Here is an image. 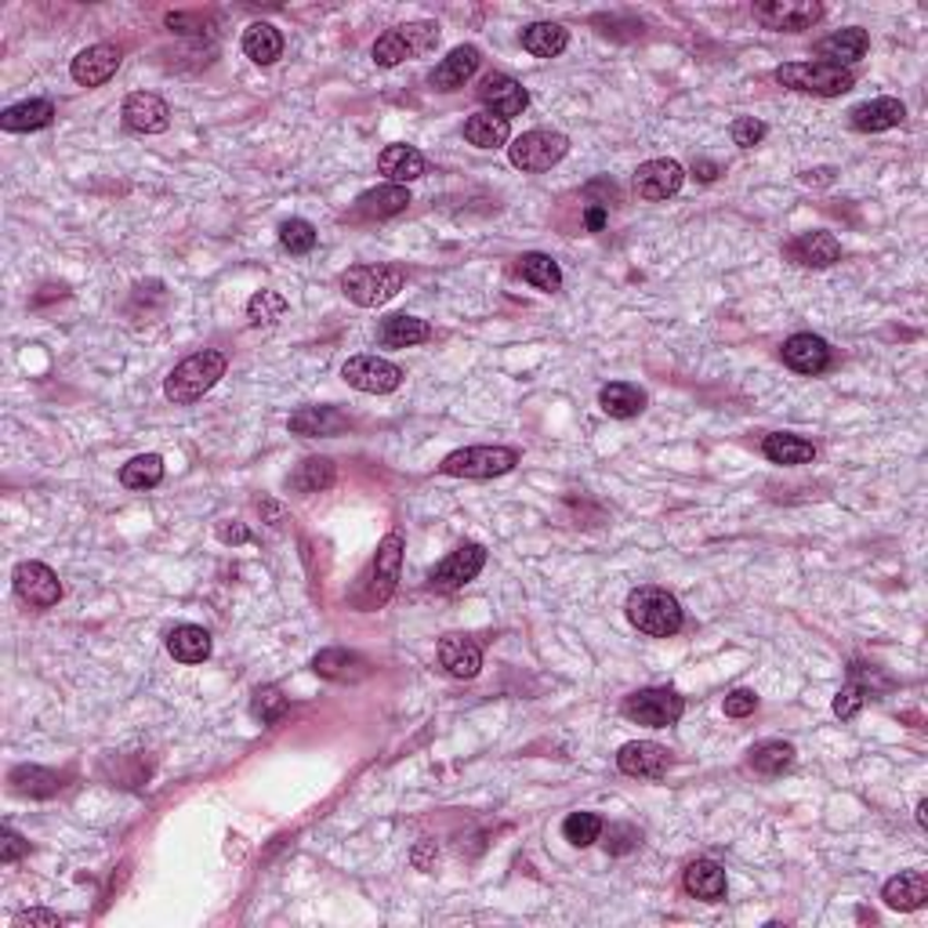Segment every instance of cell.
Here are the masks:
<instances>
[{"instance_id":"f546056e","label":"cell","mask_w":928,"mask_h":928,"mask_svg":"<svg viewBox=\"0 0 928 928\" xmlns=\"http://www.w3.org/2000/svg\"><path fill=\"white\" fill-rule=\"evenodd\" d=\"M55 120V106L48 98H29L19 102V106H8L0 112V128L8 134H26V131H40Z\"/></svg>"},{"instance_id":"6da1fadb","label":"cell","mask_w":928,"mask_h":928,"mask_svg":"<svg viewBox=\"0 0 928 928\" xmlns=\"http://www.w3.org/2000/svg\"><path fill=\"white\" fill-rule=\"evenodd\" d=\"M225 367H229V364H225V356L218 353V348H203V353H192L171 373H167L164 395L171 403H178V406L197 403L225 378Z\"/></svg>"},{"instance_id":"d4e9b609","label":"cell","mask_w":928,"mask_h":928,"mask_svg":"<svg viewBox=\"0 0 928 928\" xmlns=\"http://www.w3.org/2000/svg\"><path fill=\"white\" fill-rule=\"evenodd\" d=\"M867 48H870V37H867V29H859V26H848V29H837V33H831V37H823L820 44H817V55H820V62H831V66H853V62H859L867 55Z\"/></svg>"},{"instance_id":"603a6c76","label":"cell","mask_w":928,"mask_h":928,"mask_svg":"<svg viewBox=\"0 0 928 928\" xmlns=\"http://www.w3.org/2000/svg\"><path fill=\"white\" fill-rule=\"evenodd\" d=\"M287 428L294 436L320 439V436H342L345 428H353V421L337 406H301L298 414H290Z\"/></svg>"},{"instance_id":"d590c367","label":"cell","mask_w":928,"mask_h":928,"mask_svg":"<svg viewBox=\"0 0 928 928\" xmlns=\"http://www.w3.org/2000/svg\"><path fill=\"white\" fill-rule=\"evenodd\" d=\"M167 653H171L178 664H203L211 656V635L200 624H178L171 635H167Z\"/></svg>"},{"instance_id":"836d02e7","label":"cell","mask_w":928,"mask_h":928,"mask_svg":"<svg viewBox=\"0 0 928 928\" xmlns=\"http://www.w3.org/2000/svg\"><path fill=\"white\" fill-rule=\"evenodd\" d=\"M519 40H523V48L534 55V59H556V55L566 51V44H570V33H566V26H559V22H530V26L519 33Z\"/></svg>"},{"instance_id":"1f68e13d","label":"cell","mask_w":928,"mask_h":928,"mask_svg":"<svg viewBox=\"0 0 928 928\" xmlns=\"http://www.w3.org/2000/svg\"><path fill=\"white\" fill-rule=\"evenodd\" d=\"M598 406H603L609 417H617V421H628V417H639L646 411V392L631 381H614V384H603Z\"/></svg>"},{"instance_id":"7dc6e473","label":"cell","mask_w":928,"mask_h":928,"mask_svg":"<svg viewBox=\"0 0 928 928\" xmlns=\"http://www.w3.org/2000/svg\"><path fill=\"white\" fill-rule=\"evenodd\" d=\"M283 711H287V697H283L276 686H265V689H258V693H254V718H262V726H273V722H279Z\"/></svg>"},{"instance_id":"ffe728a7","label":"cell","mask_w":928,"mask_h":928,"mask_svg":"<svg viewBox=\"0 0 928 928\" xmlns=\"http://www.w3.org/2000/svg\"><path fill=\"white\" fill-rule=\"evenodd\" d=\"M903 120H907V106H903L900 98H889V95L859 102V106L848 109V123H853V131H864V134L900 128Z\"/></svg>"},{"instance_id":"680465c9","label":"cell","mask_w":928,"mask_h":928,"mask_svg":"<svg viewBox=\"0 0 928 928\" xmlns=\"http://www.w3.org/2000/svg\"><path fill=\"white\" fill-rule=\"evenodd\" d=\"M439 853H436V842H425V845H417V853H414V864L421 867V870H428L432 867V859H436Z\"/></svg>"},{"instance_id":"f5cc1de1","label":"cell","mask_w":928,"mask_h":928,"mask_svg":"<svg viewBox=\"0 0 928 928\" xmlns=\"http://www.w3.org/2000/svg\"><path fill=\"white\" fill-rule=\"evenodd\" d=\"M0 837H4V842H0V864H15L19 856L29 853V842H26V837H19L11 828H4V834H0Z\"/></svg>"},{"instance_id":"7a4b0ae2","label":"cell","mask_w":928,"mask_h":928,"mask_svg":"<svg viewBox=\"0 0 928 928\" xmlns=\"http://www.w3.org/2000/svg\"><path fill=\"white\" fill-rule=\"evenodd\" d=\"M628 620L635 624L642 635H653V639H671L682 631V606L678 598L667 592V587H635L628 595Z\"/></svg>"},{"instance_id":"484cf974","label":"cell","mask_w":928,"mask_h":928,"mask_svg":"<svg viewBox=\"0 0 928 928\" xmlns=\"http://www.w3.org/2000/svg\"><path fill=\"white\" fill-rule=\"evenodd\" d=\"M682 885L693 900L722 903L726 900V870H722L715 859H693V864L682 870Z\"/></svg>"},{"instance_id":"8d00e7d4","label":"cell","mask_w":928,"mask_h":928,"mask_svg":"<svg viewBox=\"0 0 928 928\" xmlns=\"http://www.w3.org/2000/svg\"><path fill=\"white\" fill-rule=\"evenodd\" d=\"M243 55L258 66H273L283 55V33L273 22H251L243 33Z\"/></svg>"},{"instance_id":"44dd1931","label":"cell","mask_w":928,"mask_h":928,"mask_svg":"<svg viewBox=\"0 0 928 928\" xmlns=\"http://www.w3.org/2000/svg\"><path fill=\"white\" fill-rule=\"evenodd\" d=\"M787 258L806 269H831L842 262V243H837V236L823 233V229L801 233L787 243Z\"/></svg>"},{"instance_id":"b9f144b4","label":"cell","mask_w":928,"mask_h":928,"mask_svg":"<svg viewBox=\"0 0 928 928\" xmlns=\"http://www.w3.org/2000/svg\"><path fill=\"white\" fill-rule=\"evenodd\" d=\"M334 483V461L331 457H305L298 472L290 475V486L301 493H320Z\"/></svg>"},{"instance_id":"91938a15","label":"cell","mask_w":928,"mask_h":928,"mask_svg":"<svg viewBox=\"0 0 928 928\" xmlns=\"http://www.w3.org/2000/svg\"><path fill=\"white\" fill-rule=\"evenodd\" d=\"M925 812H928V801H921V806H918V823H921V828H925V823H928V817H925Z\"/></svg>"},{"instance_id":"e0dca14e","label":"cell","mask_w":928,"mask_h":928,"mask_svg":"<svg viewBox=\"0 0 928 928\" xmlns=\"http://www.w3.org/2000/svg\"><path fill=\"white\" fill-rule=\"evenodd\" d=\"M682 182H686V167L678 160H646L635 171V192L650 203L675 197Z\"/></svg>"},{"instance_id":"4316f807","label":"cell","mask_w":928,"mask_h":928,"mask_svg":"<svg viewBox=\"0 0 928 928\" xmlns=\"http://www.w3.org/2000/svg\"><path fill=\"white\" fill-rule=\"evenodd\" d=\"M881 900H885V907H892V911H918V907H925V900H928V875H925V870H900L896 878L885 881V889H881Z\"/></svg>"},{"instance_id":"3957f363","label":"cell","mask_w":928,"mask_h":928,"mask_svg":"<svg viewBox=\"0 0 928 928\" xmlns=\"http://www.w3.org/2000/svg\"><path fill=\"white\" fill-rule=\"evenodd\" d=\"M776 84L790 87V92L801 95H820V98H837L856 87L853 70L845 66H831V62H787L776 70Z\"/></svg>"},{"instance_id":"f35d334b","label":"cell","mask_w":928,"mask_h":928,"mask_svg":"<svg viewBox=\"0 0 928 928\" xmlns=\"http://www.w3.org/2000/svg\"><path fill=\"white\" fill-rule=\"evenodd\" d=\"M515 273L523 276L530 287H537L545 294H556L562 287V269H559V262L551 254H540V251L523 254V258H519V265H515Z\"/></svg>"},{"instance_id":"11a10c76","label":"cell","mask_w":928,"mask_h":928,"mask_svg":"<svg viewBox=\"0 0 928 928\" xmlns=\"http://www.w3.org/2000/svg\"><path fill=\"white\" fill-rule=\"evenodd\" d=\"M218 540H225V545H247L251 540V530H247L243 523H222L218 526Z\"/></svg>"},{"instance_id":"ac0fdd59","label":"cell","mask_w":928,"mask_h":928,"mask_svg":"<svg viewBox=\"0 0 928 928\" xmlns=\"http://www.w3.org/2000/svg\"><path fill=\"white\" fill-rule=\"evenodd\" d=\"M479 62H483L479 48H475V44H461V48L450 51L447 59L428 73V84H432L436 92H461V87L479 73Z\"/></svg>"},{"instance_id":"9c48e42d","label":"cell","mask_w":928,"mask_h":928,"mask_svg":"<svg viewBox=\"0 0 928 928\" xmlns=\"http://www.w3.org/2000/svg\"><path fill=\"white\" fill-rule=\"evenodd\" d=\"M624 715L639 726L650 729H667L686 715V700L667 686L656 689H639V693L624 697Z\"/></svg>"},{"instance_id":"8fae6325","label":"cell","mask_w":928,"mask_h":928,"mask_svg":"<svg viewBox=\"0 0 928 928\" xmlns=\"http://www.w3.org/2000/svg\"><path fill=\"white\" fill-rule=\"evenodd\" d=\"M342 378L353 384L356 392H370V395H389L403 384V370L389 364L381 356H353L342 367Z\"/></svg>"},{"instance_id":"ab89813d","label":"cell","mask_w":928,"mask_h":928,"mask_svg":"<svg viewBox=\"0 0 928 928\" xmlns=\"http://www.w3.org/2000/svg\"><path fill=\"white\" fill-rule=\"evenodd\" d=\"M120 483L128 490H153L164 483V457L160 454H139L120 468Z\"/></svg>"},{"instance_id":"2e32d148","label":"cell","mask_w":928,"mask_h":928,"mask_svg":"<svg viewBox=\"0 0 928 928\" xmlns=\"http://www.w3.org/2000/svg\"><path fill=\"white\" fill-rule=\"evenodd\" d=\"M120 48L117 44H92L70 62V76L81 87H102L112 73L120 70Z\"/></svg>"},{"instance_id":"d6986e66","label":"cell","mask_w":928,"mask_h":928,"mask_svg":"<svg viewBox=\"0 0 928 928\" xmlns=\"http://www.w3.org/2000/svg\"><path fill=\"white\" fill-rule=\"evenodd\" d=\"M123 123L139 134H160L171 128V109L167 102L153 92H134L123 102Z\"/></svg>"},{"instance_id":"f6af8a7d","label":"cell","mask_w":928,"mask_h":928,"mask_svg":"<svg viewBox=\"0 0 928 928\" xmlns=\"http://www.w3.org/2000/svg\"><path fill=\"white\" fill-rule=\"evenodd\" d=\"M287 312V298L276 290H258L251 301H247V320L254 326H273L276 320H283Z\"/></svg>"},{"instance_id":"30bf717a","label":"cell","mask_w":928,"mask_h":928,"mask_svg":"<svg viewBox=\"0 0 928 928\" xmlns=\"http://www.w3.org/2000/svg\"><path fill=\"white\" fill-rule=\"evenodd\" d=\"M754 19L765 29L776 33H801L812 29L823 19V8L817 0H769V4H754Z\"/></svg>"},{"instance_id":"ba28073f","label":"cell","mask_w":928,"mask_h":928,"mask_svg":"<svg viewBox=\"0 0 928 928\" xmlns=\"http://www.w3.org/2000/svg\"><path fill=\"white\" fill-rule=\"evenodd\" d=\"M570 153V139L559 131H548V128H534L526 134H519V139L508 145V156H512V164L519 167V171L526 175H540V171H551L562 156Z\"/></svg>"},{"instance_id":"db71d44e","label":"cell","mask_w":928,"mask_h":928,"mask_svg":"<svg viewBox=\"0 0 928 928\" xmlns=\"http://www.w3.org/2000/svg\"><path fill=\"white\" fill-rule=\"evenodd\" d=\"M606 218H609L606 203H587V211H584V229H587V233H603V229H606Z\"/></svg>"},{"instance_id":"681fc988","label":"cell","mask_w":928,"mask_h":928,"mask_svg":"<svg viewBox=\"0 0 928 928\" xmlns=\"http://www.w3.org/2000/svg\"><path fill=\"white\" fill-rule=\"evenodd\" d=\"M603 834H606V848L614 856H628L631 848H639L642 842V834L631 828V823H609V828H603Z\"/></svg>"},{"instance_id":"ee69618b","label":"cell","mask_w":928,"mask_h":928,"mask_svg":"<svg viewBox=\"0 0 928 928\" xmlns=\"http://www.w3.org/2000/svg\"><path fill=\"white\" fill-rule=\"evenodd\" d=\"M603 817H595V812H570V817L562 820V834L566 842L576 845V848H587L595 845L598 837H603Z\"/></svg>"},{"instance_id":"4fadbf2b","label":"cell","mask_w":928,"mask_h":928,"mask_svg":"<svg viewBox=\"0 0 928 928\" xmlns=\"http://www.w3.org/2000/svg\"><path fill=\"white\" fill-rule=\"evenodd\" d=\"M483 566H486V548L483 545H461L457 551H450V556L436 566L428 581H432L436 592H457V587H464L468 581L479 576Z\"/></svg>"},{"instance_id":"5b68a950","label":"cell","mask_w":928,"mask_h":928,"mask_svg":"<svg viewBox=\"0 0 928 928\" xmlns=\"http://www.w3.org/2000/svg\"><path fill=\"white\" fill-rule=\"evenodd\" d=\"M436 44H439L436 22H406V26H395L384 37H378L370 55L381 70H392V66H400L406 59H421V55L436 51Z\"/></svg>"},{"instance_id":"60d3db41","label":"cell","mask_w":928,"mask_h":928,"mask_svg":"<svg viewBox=\"0 0 928 928\" xmlns=\"http://www.w3.org/2000/svg\"><path fill=\"white\" fill-rule=\"evenodd\" d=\"M11 787L19 795H33V798H51L55 790L62 787V780L51 773V769H40V765H19L11 773Z\"/></svg>"},{"instance_id":"277c9868","label":"cell","mask_w":928,"mask_h":928,"mask_svg":"<svg viewBox=\"0 0 928 928\" xmlns=\"http://www.w3.org/2000/svg\"><path fill=\"white\" fill-rule=\"evenodd\" d=\"M403 283L406 273L400 265H353L342 276V290L359 309H378V305L392 301L403 290Z\"/></svg>"},{"instance_id":"816d5d0a","label":"cell","mask_w":928,"mask_h":928,"mask_svg":"<svg viewBox=\"0 0 928 928\" xmlns=\"http://www.w3.org/2000/svg\"><path fill=\"white\" fill-rule=\"evenodd\" d=\"M754 707H758V697L751 693V689H733V693L726 697V715H729V718L754 715Z\"/></svg>"},{"instance_id":"e575fe53","label":"cell","mask_w":928,"mask_h":928,"mask_svg":"<svg viewBox=\"0 0 928 928\" xmlns=\"http://www.w3.org/2000/svg\"><path fill=\"white\" fill-rule=\"evenodd\" d=\"M464 139H468L475 150H501V145L512 142V128H508L504 117H493V112H472L464 120Z\"/></svg>"},{"instance_id":"6f0895ef","label":"cell","mask_w":928,"mask_h":928,"mask_svg":"<svg viewBox=\"0 0 928 928\" xmlns=\"http://www.w3.org/2000/svg\"><path fill=\"white\" fill-rule=\"evenodd\" d=\"M693 175L700 178V182H715V178H718V164L707 160V156H697V160H693Z\"/></svg>"},{"instance_id":"cb8c5ba5","label":"cell","mask_w":928,"mask_h":928,"mask_svg":"<svg viewBox=\"0 0 928 928\" xmlns=\"http://www.w3.org/2000/svg\"><path fill=\"white\" fill-rule=\"evenodd\" d=\"M439 664L454 678H475L483 671V650L468 635H443L439 639Z\"/></svg>"},{"instance_id":"f1b7e54d","label":"cell","mask_w":928,"mask_h":928,"mask_svg":"<svg viewBox=\"0 0 928 928\" xmlns=\"http://www.w3.org/2000/svg\"><path fill=\"white\" fill-rule=\"evenodd\" d=\"M378 171L389 178L392 186H406V182H417L425 175V156L414 150V145H403L395 142L389 145L381 156H378Z\"/></svg>"},{"instance_id":"f907efd6","label":"cell","mask_w":928,"mask_h":928,"mask_svg":"<svg viewBox=\"0 0 928 928\" xmlns=\"http://www.w3.org/2000/svg\"><path fill=\"white\" fill-rule=\"evenodd\" d=\"M729 134H733V142H737L740 150H754V145L765 139V123L754 120V117H737V120H733Z\"/></svg>"},{"instance_id":"9a60e30c","label":"cell","mask_w":928,"mask_h":928,"mask_svg":"<svg viewBox=\"0 0 928 928\" xmlns=\"http://www.w3.org/2000/svg\"><path fill=\"white\" fill-rule=\"evenodd\" d=\"M617 769L635 780H661L671 769V751L653 740H631L617 751Z\"/></svg>"},{"instance_id":"7402d4cb","label":"cell","mask_w":928,"mask_h":928,"mask_svg":"<svg viewBox=\"0 0 928 928\" xmlns=\"http://www.w3.org/2000/svg\"><path fill=\"white\" fill-rule=\"evenodd\" d=\"M784 364L795 373H823L831 367V345L817 334H795L780 348Z\"/></svg>"},{"instance_id":"74e56055","label":"cell","mask_w":928,"mask_h":928,"mask_svg":"<svg viewBox=\"0 0 928 928\" xmlns=\"http://www.w3.org/2000/svg\"><path fill=\"white\" fill-rule=\"evenodd\" d=\"M762 454L773 461V464H784V468H795V464H809L817 457V447L801 436H790V432H773L765 436L762 443Z\"/></svg>"},{"instance_id":"9f6ffc18","label":"cell","mask_w":928,"mask_h":928,"mask_svg":"<svg viewBox=\"0 0 928 928\" xmlns=\"http://www.w3.org/2000/svg\"><path fill=\"white\" fill-rule=\"evenodd\" d=\"M15 925H48V928H59L62 918H59V914H51V911H26V914H19Z\"/></svg>"},{"instance_id":"52a82bcc","label":"cell","mask_w":928,"mask_h":928,"mask_svg":"<svg viewBox=\"0 0 928 928\" xmlns=\"http://www.w3.org/2000/svg\"><path fill=\"white\" fill-rule=\"evenodd\" d=\"M519 464V450L512 447H464L447 454L439 472L454 479H493V475L512 472Z\"/></svg>"},{"instance_id":"7bdbcfd3","label":"cell","mask_w":928,"mask_h":928,"mask_svg":"<svg viewBox=\"0 0 928 928\" xmlns=\"http://www.w3.org/2000/svg\"><path fill=\"white\" fill-rule=\"evenodd\" d=\"M790 762H795V743L784 740H765L751 751V765L765 776H780L784 769H790Z\"/></svg>"},{"instance_id":"83f0119b","label":"cell","mask_w":928,"mask_h":928,"mask_svg":"<svg viewBox=\"0 0 928 928\" xmlns=\"http://www.w3.org/2000/svg\"><path fill=\"white\" fill-rule=\"evenodd\" d=\"M312 671L323 675V678H331V682H359V678L370 675V664H367V656L334 646V650L316 653Z\"/></svg>"},{"instance_id":"c3c4849f","label":"cell","mask_w":928,"mask_h":928,"mask_svg":"<svg viewBox=\"0 0 928 928\" xmlns=\"http://www.w3.org/2000/svg\"><path fill=\"white\" fill-rule=\"evenodd\" d=\"M864 704H867V689L853 678L848 686L837 689V697H834V715H837V718H856L859 711H864Z\"/></svg>"},{"instance_id":"d6a6232c","label":"cell","mask_w":928,"mask_h":928,"mask_svg":"<svg viewBox=\"0 0 928 928\" xmlns=\"http://www.w3.org/2000/svg\"><path fill=\"white\" fill-rule=\"evenodd\" d=\"M432 337V326H428L425 320H417V316H389V320H381L378 326V342L384 348H411V345H421Z\"/></svg>"},{"instance_id":"4dcf8cb0","label":"cell","mask_w":928,"mask_h":928,"mask_svg":"<svg viewBox=\"0 0 928 928\" xmlns=\"http://www.w3.org/2000/svg\"><path fill=\"white\" fill-rule=\"evenodd\" d=\"M406 207H411V192H406V186H392V182L367 189L356 200L359 218H392V214H403Z\"/></svg>"},{"instance_id":"5bb4252c","label":"cell","mask_w":928,"mask_h":928,"mask_svg":"<svg viewBox=\"0 0 928 928\" xmlns=\"http://www.w3.org/2000/svg\"><path fill=\"white\" fill-rule=\"evenodd\" d=\"M479 102L486 106V112H493V117L512 120L530 106V92L508 73H486L479 84Z\"/></svg>"},{"instance_id":"8992f818","label":"cell","mask_w":928,"mask_h":928,"mask_svg":"<svg viewBox=\"0 0 928 928\" xmlns=\"http://www.w3.org/2000/svg\"><path fill=\"white\" fill-rule=\"evenodd\" d=\"M400 566H403V537L389 534L378 545V556L370 562V573L364 576L356 592V606L359 609H378L392 598L395 581H400Z\"/></svg>"},{"instance_id":"7c38bea8","label":"cell","mask_w":928,"mask_h":928,"mask_svg":"<svg viewBox=\"0 0 928 928\" xmlns=\"http://www.w3.org/2000/svg\"><path fill=\"white\" fill-rule=\"evenodd\" d=\"M11 584H15V595L29 609H51L62 598L59 576H55L51 566H44V562H19Z\"/></svg>"},{"instance_id":"bcb514c9","label":"cell","mask_w":928,"mask_h":928,"mask_svg":"<svg viewBox=\"0 0 928 928\" xmlns=\"http://www.w3.org/2000/svg\"><path fill=\"white\" fill-rule=\"evenodd\" d=\"M279 243L287 247L290 254H309L312 247H316V229H312V222H305V218H290V222H283V225H279Z\"/></svg>"}]
</instances>
